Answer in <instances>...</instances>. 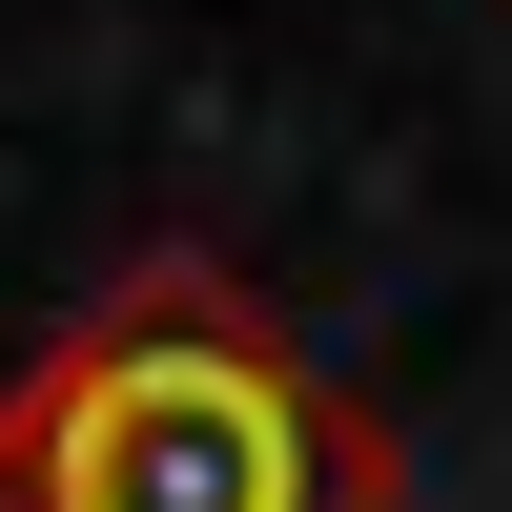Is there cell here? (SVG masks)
<instances>
[{
	"label": "cell",
	"mask_w": 512,
	"mask_h": 512,
	"mask_svg": "<svg viewBox=\"0 0 512 512\" xmlns=\"http://www.w3.org/2000/svg\"><path fill=\"white\" fill-rule=\"evenodd\" d=\"M0 512H390V431L226 267H123L0 390Z\"/></svg>",
	"instance_id": "cell-1"
}]
</instances>
